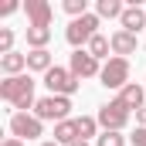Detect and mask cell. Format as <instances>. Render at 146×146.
<instances>
[{"mask_svg": "<svg viewBox=\"0 0 146 146\" xmlns=\"http://www.w3.org/2000/svg\"><path fill=\"white\" fill-rule=\"evenodd\" d=\"M34 78L31 75H14V78H3L0 82V99L3 102H10L17 112H27L31 106H37L34 102Z\"/></svg>", "mask_w": 146, "mask_h": 146, "instance_id": "6da1fadb", "label": "cell"}, {"mask_svg": "<svg viewBox=\"0 0 146 146\" xmlns=\"http://www.w3.org/2000/svg\"><path fill=\"white\" fill-rule=\"evenodd\" d=\"M99 21H102L99 14H85V17L72 21V24H68V31H65V41L72 44L75 51H78V48H88V41L99 34Z\"/></svg>", "mask_w": 146, "mask_h": 146, "instance_id": "7a4b0ae2", "label": "cell"}, {"mask_svg": "<svg viewBox=\"0 0 146 146\" xmlns=\"http://www.w3.org/2000/svg\"><path fill=\"white\" fill-rule=\"evenodd\" d=\"M129 115H133V112L126 109L119 99H112V102H106V106L99 109V115H95V119H99L102 133H122V129L129 126Z\"/></svg>", "mask_w": 146, "mask_h": 146, "instance_id": "3957f363", "label": "cell"}, {"mask_svg": "<svg viewBox=\"0 0 146 146\" xmlns=\"http://www.w3.org/2000/svg\"><path fill=\"white\" fill-rule=\"evenodd\" d=\"M68 112H72V99H65V95H44V99H37L34 106V115L41 122H65L68 119Z\"/></svg>", "mask_w": 146, "mask_h": 146, "instance_id": "277c9868", "label": "cell"}, {"mask_svg": "<svg viewBox=\"0 0 146 146\" xmlns=\"http://www.w3.org/2000/svg\"><path fill=\"white\" fill-rule=\"evenodd\" d=\"M99 85L102 88H126L129 85V58H109L102 65V75H99Z\"/></svg>", "mask_w": 146, "mask_h": 146, "instance_id": "5b68a950", "label": "cell"}, {"mask_svg": "<svg viewBox=\"0 0 146 146\" xmlns=\"http://www.w3.org/2000/svg\"><path fill=\"white\" fill-rule=\"evenodd\" d=\"M10 136L31 143L37 136H44V122H41L37 115H31V112H14V115H10Z\"/></svg>", "mask_w": 146, "mask_h": 146, "instance_id": "8992f818", "label": "cell"}, {"mask_svg": "<svg viewBox=\"0 0 146 146\" xmlns=\"http://www.w3.org/2000/svg\"><path fill=\"white\" fill-rule=\"evenodd\" d=\"M44 85L51 88V95H65V99H72L75 92H78V78L68 68H58V65L44 75Z\"/></svg>", "mask_w": 146, "mask_h": 146, "instance_id": "52a82bcc", "label": "cell"}, {"mask_svg": "<svg viewBox=\"0 0 146 146\" xmlns=\"http://www.w3.org/2000/svg\"><path fill=\"white\" fill-rule=\"evenodd\" d=\"M68 72H72L78 82H82V78H99V75H102V65H99V58H92L85 48H78V51H72Z\"/></svg>", "mask_w": 146, "mask_h": 146, "instance_id": "ba28073f", "label": "cell"}, {"mask_svg": "<svg viewBox=\"0 0 146 146\" xmlns=\"http://www.w3.org/2000/svg\"><path fill=\"white\" fill-rule=\"evenodd\" d=\"M24 14H27V27H51V17H54L48 0H27Z\"/></svg>", "mask_w": 146, "mask_h": 146, "instance_id": "9c48e42d", "label": "cell"}, {"mask_svg": "<svg viewBox=\"0 0 146 146\" xmlns=\"http://www.w3.org/2000/svg\"><path fill=\"white\" fill-rule=\"evenodd\" d=\"M119 102H122L129 112H133V109L139 112V109L146 106V85H136V82H129V85L119 92Z\"/></svg>", "mask_w": 146, "mask_h": 146, "instance_id": "30bf717a", "label": "cell"}, {"mask_svg": "<svg viewBox=\"0 0 146 146\" xmlns=\"http://www.w3.org/2000/svg\"><path fill=\"white\" fill-rule=\"evenodd\" d=\"M119 24H122V31H129V34H139L146 27V7H126V14L119 17Z\"/></svg>", "mask_w": 146, "mask_h": 146, "instance_id": "8fae6325", "label": "cell"}, {"mask_svg": "<svg viewBox=\"0 0 146 146\" xmlns=\"http://www.w3.org/2000/svg\"><path fill=\"white\" fill-rule=\"evenodd\" d=\"M112 41V51H115V58H126V54H133L136 48H139V41H136V34H129V31H115V34L109 37Z\"/></svg>", "mask_w": 146, "mask_h": 146, "instance_id": "7c38bea8", "label": "cell"}, {"mask_svg": "<svg viewBox=\"0 0 146 146\" xmlns=\"http://www.w3.org/2000/svg\"><path fill=\"white\" fill-rule=\"evenodd\" d=\"M24 68H27V54H21V51H10V54H0V72L7 75V78L21 75Z\"/></svg>", "mask_w": 146, "mask_h": 146, "instance_id": "4fadbf2b", "label": "cell"}, {"mask_svg": "<svg viewBox=\"0 0 146 146\" xmlns=\"http://www.w3.org/2000/svg\"><path fill=\"white\" fill-rule=\"evenodd\" d=\"M51 68H54V58H51V51H48V48H41V51H27V72L48 75Z\"/></svg>", "mask_w": 146, "mask_h": 146, "instance_id": "5bb4252c", "label": "cell"}, {"mask_svg": "<svg viewBox=\"0 0 146 146\" xmlns=\"http://www.w3.org/2000/svg\"><path fill=\"white\" fill-rule=\"evenodd\" d=\"M54 143H61V146L78 143V126H75V119H65V122L54 126Z\"/></svg>", "mask_w": 146, "mask_h": 146, "instance_id": "9a60e30c", "label": "cell"}, {"mask_svg": "<svg viewBox=\"0 0 146 146\" xmlns=\"http://www.w3.org/2000/svg\"><path fill=\"white\" fill-rule=\"evenodd\" d=\"M75 126H78V139H85V143L102 136V133H99V119H95V115H78V119H75Z\"/></svg>", "mask_w": 146, "mask_h": 146, "instance_id": "2e32d148", "label": "cell"}, {"mask_svg": "<svg viewBox=\"0 0 146 146\" xmlns=\"http://www.w3.org/2000/svg\"><path fill=\"white\" fill-rule=\"evenodd\" d=\"M48 41H51V27H27V48L31 51L48 48Z\"/></svg>", "mask_w": 146, "mask_h": 146, "instance_id": "e0dca14e", "label": "cell"}, {"mask_svg": "<svg viewBox=\"0 0 146 146\" xmlns=\"http://www.w3.org/2000/svg\"><path fill=\"white\" fill-rule=\"evenodd\" d=\"M95 14H99V17H122V14H126V7H122V0H99V3H95Z\"/></svg>", "mask_w": 146, "mask_h": 146, "instance_id": "ac0fdd59", "label": "cell"}, {"mask_svg": "<svg viewBox=\"0 0 146 146\" xmlns=\"http://www.w3.org/2000/svg\"><path fill=\"white\" fill-rule=\"evenodd\" d=\"M92 58H109V51H112V41L106 34H95L92 41H88V48H85Z\"/></svg>", "mask_w": 146, "mask_h": 146, "instance_id": "d6986e66", "label": "cell"}, {"mask_svg": "<svg viewBox=\"0 0 146 146\" xmlns=\"http://www.w3.org/2000/svg\"><path fill=\"white\" fill-rule=\"evenodd\" d=\"M61 7H65V14H72V21H78V17L88 14V0H65Z\"/></svg>", "mask_w": 146, "mask_h": 146, "instance_id": "ffe728a7", "label": "cell"}, {"mask_svg": "<svg viewBox=\"0 0 146 146\" xmlns=\"http://www.w3.org/2000/svg\"><path fill=\"white\" fill-rule=\"evenodd\" d=\"M95 146H126V136H119V133H102Z\"/></svg>", "mask_w": 146, "mask_h": 146, "instance_id": "44dd1931", "label": "cell"}, {"mask_svg": "<svg viewBox=\"0 0 146 146\" xmlns=\"http://www.w3.org/2000/svg\"><path fill=\"white\" fill-rule=\"evenodd\" d=\"M10 51H14V31L0 27V54H10Z\"/></svg>", "mask_w": 146, "mask_h": 146, "instance_id": "7402d4cb", "label": "cell"}, {"mask_svg": "<svg viewBox=\"0 0 146 146\" xmlns=\"http://www.w3.org/2000/svg\"><path fill=\"white\" fill-rule=\"evenodd\" d=\"M129 143L133 146H146V126H136V133L129 136Z\"/></svg>", "mask_w": 146, "mask_h": 146, "instance_id": "603a6c76", "label": "cell"}, {"mask_svg": "<svg viewBox=\"0 0 146 146\" xmlns=\"http://www.w3.org/2000/svg\"><path fill=\"white\" fill-rule=\"evenodd\" d=\"M21 10V3H7V7H0V17H10V14H17Z\"/></svg>", "mask_w": 146, "mask_h": 146, "instance_id": "cb8c5ba5", "label": "cell"}, {"mask_svg": "<svg viewBox=\"0 0 146 146\" xmlns=\"http://www.w3.org/2000/svg\"><path fill=\"white\" fill-rule=\"evenodd\" d=\"M0 146H27V143H24V139H17V136H7Z\"/></svg>", "mask_w": 146, "mask_h": 146, "instance_id": "d4e9b609", "label": "cell"}, {"mask_svg": "<svg viewBox=\"0 0 146 146\" xmlns=\"http://www.w3.org/2000/svg\"><path fill=\"white\" fill-rule=\"evenodd\" d=\"M136 126H146V106H143L139 112H136Z\"/></svg>", "mask_w": 146, "mask_h": 146, "instance_id": "484cf974", "label": "cell"}, {"mask_svg": "<svg viewBox=\"0 0 146 146\" xmlns=\"http://www.w3.org/2000/svg\"><path fill=\"white\" fill-rule=\"evenodd\" d=\"M41 146H61V143H54V139H48V143H41Z\"/></svg>", "mask_w": 146, "mask_h": 146, "instance_id": "4316f807", "label": "cell"}, {"mask_svg": "<svg viewBox=\"0 0 146 146\" xmlns=\"http://www.w3.org/2000/svg\"><path fill=\"white\" fill-rule=\"evenodd\" d=\"M72 146H88V143H85V139H78V143H72Z\"/></svg>", "mask_w": 146, "mask_h": 146, "instance_id": "83f0119b", "label": "cell"}]
</instances>
